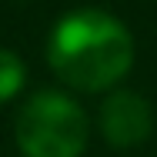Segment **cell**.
I'll list each match as a JSON object with an SVG mask.
<instances>
[{"label":"cell","mask_w":157,"mask_h":157,"mask_svg":"<svg viewBox=\"0 0 157 157\" xmlns=\"http://www.w3.org/2000/svg\"><path fill=\"white\" fill-rule=\"evenodd\" d=\"M13 134L24 157H80L90 127L77 100L60 90H40L20 107Z\"/></svg>","instance_id":"7a4b0ae2"},{"label":"cell","mask_w":157,"mask_h":157,"mask_svg":"<svg viewBox=\"0 0 157 157\" xmlns=\"http://www.w3.org/2000/svg\"><path fill=\"white\" fill-rule=\"evenodd\" d=\"M100 130L107 144L114 147H137L154 130V110L151 104L134 90H114L100 107Z\"/></svg>","instance_id":"3957f363"},{"label":"cell","mask_w":157,"mask_h":157,"mask_svg":"<svg viewBox=\"0 0 157 157\" xmlns=\"http://www.w3.org/2000/svg\"><path fill=\"white\" fill-rule=\"evenodd\" d=\"M47 60L67 87L107 90L134 63V37L104 10H74L50 33Z\"/></svg>","instance_id":"6da1fadb"},{"label":"cell","mask_w":157,"mask_h":157,"mask_svg":"<svg viewBox=\"0 0 157 157\" xmlns=\"http://www.w3.org/2000/svg\"><path fill=\"white\" fill-rule=\"evenodd\" d=\"M24 80H27L24 60H20L13 50H3V47H0V104L20 94Z\"/></svg>","instance_id":"277c9868"}]
</instances>
